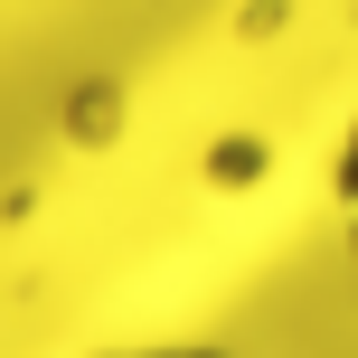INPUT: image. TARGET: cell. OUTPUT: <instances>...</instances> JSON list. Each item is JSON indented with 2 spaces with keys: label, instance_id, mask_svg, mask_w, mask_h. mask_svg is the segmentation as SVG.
Returning <instances> with one entry per match:
<instances>
[{
  "label": "cell",
  "instance_id": "cell-1",
  "mask_svg": "<svg viewBox=\"0 0 358 358\" xmlns=\"http://www.w3.org/2000/svg\"><path fill=\"white\" fill-rule=\"evenodd\" d=\"M330 217H340V236H349V255H358V104H349L340 142H330Z\"/></svg>",
  "mask_w": 358,
  "mask_h": 358
},
{
  "label": "cell",
  "instance_id": "cell-2",
  "mask_svg": "<svg viewBox=\"0 0 358 358\" xmlns=\"http://www.w3.org/2000/svg\"><path fill=\"white\" fill-rule=\"evenodd\" d=\"M104 358H227V349H208V340H142V349H104Z\"/></svg>",
  "mask_w": 358,
  "mask_h": 358
}]
</instances>
